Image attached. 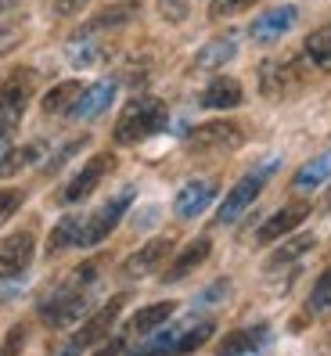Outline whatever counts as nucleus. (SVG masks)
I'll use <instances>...</instances> for the list:
<instances>
[{
  "label": "nucleus",
  "instance_id": "obj_17",
  "mask_svg": "<svg viewBox=\"0 0 331 356\" xmlns=\"http://www.w3.org/2000/svg\"><path fill=\"white\" fill-rule=\"evenodd\" d=\"M40 144H22V148H15L11 134H0V177H11L18 170H26V165H33L40 159Z\"/></svg>",
  "mask_w": 331,
  "mask_h": 356
},
{
  "label": "nucleus",
  "instance_id": "obj_10",
  "mask_svg": "<svg viewBox=\"0 0 331 356\" xmlns=\"http://www.w3.org/2000/svg\"><path fill=\"white\" fill-rule=\"evenodd\" d=\"M271 349V327L266 324H256V327H241V331H231L227 339L220 342V356H263Z\"/></svg>",
  "mask_w": 331,
  "mask_h": 356
},
{
  "label": "nucleus",
  "instance_id": "obj_6",
  "mask_svg": "<svg viewBox=\"0 0 331 356\" xmlns=\"http://www.w3.org/2000/svg\"><path fill=\"white\" fill-rule=\"evenodd\" d=\"M115 165V155L112 152H101V155H94L83 170L69 180V187L61 191V202H69V205H76V202H83V198H90L94 191H97V184L108 177V170Z\"/></svg>",
  "mask_w": 331,
  "mask_h": 356
},
{
  "label": "nucleus",
  "instance_id": "obj_38",
  "mask_svg": "<svg viewBox=\"0 0 331 356\" xmlns=\"http://www.w3.org/2000/svg\"><path fill=\"white\" fill-rule=\"evenodd\" d=\"M115 353H122V342H119V339H112L105 349H101V353H94V356H115Z\"/></svg>",
  "mask_w": 331,
  "mask_h": 356
},
{
  "label": "nucleus",
  "instance_id": "obj_34",
  "mask_svg": "<svg viewBox=\"0 0 331 356\" xmlns=\"http://www.w3.org/2000/svg\"><path fill=\"white\" fill-rule=\"evenodd\" d=\"M22 40H26V29H22V26H0V54L15 51Z\"/></svg>",
  "mask_w": 331,
  "mask_h": 356
},
{
  "label": "nucleus",
  "instance_id": "obj_2",
  "mask_svg": "<svg viewBox=\"0 0 331 356\" xmlns=\"http://www.w3.org/2000/svg\"><path fill=\"white\" fill-rule=\"evenodd\" d=\"M166 104L155 101V97H140V101H130L127 112L119 115L115 122V144H140L144 137H152L166 127Z\"/></svg>",
  "mask_w": 331,
  "mask_h": 356
},
{
  "label": "nucleus",
  "instance_id": "obj_11",
  "mask_svg": "<svg viewBox=\"0 0 331 356\" xmlns=\"http://www.w3.org/2000/svg\"><path fill=\"white\" fill-rule=\"evenodd\" d=\"M296 18H299V11L292 8V4H284V8H271V11H263L252 26H248V36L256 40V44H274V40H281L288 29L296 26Z\"/></svg>",
  "mask_w": 331,
  "mask_h": 356
},
{
  "label": "nucleus",
  "instance_id": "obj_5",
  "mask_svg": "<svg viewBox=\"0 0 331 356\" xmlns=\"http://www.w3.org/2000/svg\"><path fill=\"white\" fill-rule=\"evenodd\" d=\"M134 187H127L122 195H115V198H108L105 205L97 209V213L79 227V245H97V241H105L112 230L119 227V220H122V213L130 209V202H134Z\"/></svg>",
  "mask_w": 331,
  "mask_h": 356
},
{
  "label": "nucleus",
  "instance_id": "obj_16",
  "mask_svg": "<svg viewBox=\"0 0 331 356\" xmlns=\"http://www.w3.org/2000/svg\"><path fill=\"white\" fill-rule=\"evenodd\" d=\"M170 252H173V238H155V241L144 245L140 252H134L122 270H127L130 277H144V274H152V270H155L166 256H170Z\"/></svg>",
  "mask_w": 331,
  "mask_h": 356
},
{
  "label": "nucleus",
  "instance_id": "obj_4",
  "mask_svg": "<svg viewBox=\"0 0 331 356\" xmlns=\"http://www.w3.org/2000/svg\"><path fill=\"white\" fill-rule=\"evenodd\" d=\"M29 97H33V72L15 69L4 79V87H0V134H11L18 122H22Z\"/></svg>",
  "mask_w": 331,
  "mask_h": 356
},
{
  "label": "nucleus",
  "instance_id": "obj_12",
  "mask_svg": "<svg viewBox=\"0 0 331 356\" xmlns=\"http://www.w3.org/2000/svg\"><path fill=\"white\" fill-rule=\"evenodd\" d=\"M115 90H119L115 79H97V83H90V87H83V94H79V101H76L72 115H76V119H97L101 112L112 108Z\"/></svg>",
  "mask_w": 331,
  "mask_h": 356
},
{
  "label": "nucleus",
  "instance_id": "obj_21",
  "mask_svg": "<svg viewBox=\"0 0 331 356\" xmlns=\"http://www.w3.org/2000/svg\"><path fill=\"white\" fill-rule=\"evenodd\" d=\"M177 313V302H155V306H144L137 317L130 321V334H148L155 331L159 324H166Z\"/></svg>",
  "mask_w": 331,
  "mask_h": 356
},
{
  "label": "nucleus",
  "instance_id": "obj_40",
  "mask_svg": "<svg viewBox=\"0 0 331 356\" xmlns=\"http://www.w3.org/2000/svg\"><path fill=\"white\" fill-rule=\"evenodd\" d=\"M122 4H127V0H122Z\"/></svg>",
  "mask_w": 331,
  "mask_h": 356
},
{
  "label": "nucleus",
  "instance_id": "obj_18",
  "mask_svg": "<svg viewBox=\"0 0 331 356\" xmlns=\"http://www.w3.org/2000/svg\"><path fill=\"white\" fill-rule=\"evenodd\" d=\"M209 252H213V241H209V238L191 241V245H188V248H184V252L173 259V266L166 270V277H162V281H166V284H173V281H180V277H188L195 266H202V263H205V256H209Z\"/></svg>",
  "mask_w": 331,
  "mask_h": 356
},
{
  "label": "nucleus",
  "instance_id": "obj_9",
  "mask_svg": "<svg viewBox=\"0 0 331 356\" xmlns=\"http://www.w3.org/2000/svg\"><path fill=\"white\" fill-rule=\"evenodd\" d=\"M241 144V130L234 127V122H205V127L191 130L188 137V148L191 152H231Z\"/></svg>",
  "mask_w": 331,
  "mask_h": 356
},
{
  "label": "nucleus",
  "instance_id": "obj_26",
  "mask_svg": "<svg viewBox=\"0 0 331 356\" xmlns=\"http://www.w3.org/2000/svg\"><path fill=\"white\" fill-rule=\"evenodd\" d=\"M314 245H317V238H314V234H299V238H292L288 245H281L277 252L271 256V263H274V266H281V263H292V259H299L302 252H309Z\"/></svg>",
  "mask_w": 331,
  "mask_h": 356
},
{
  "label": "nucleus",
  "instance_id": "obj_20",
  "mask_svg": "<svg viewBox=\"0 0 331 356\" xmlns=\"http://www.w3.org/2000/svg\"><path fill=\"white\" fill-rule=\"evenodd\" d=\"M83 94V83L76 79H65V83H58V87H51L44 94V101H40V108H44L47 115H61V112H72L76 108V101Z\"/></svg>",
  "mask_w": 331,
  "mask_h": 356
},
{
  "label": "nucleus",
  "instance_id": "obj_33",
  "mask_svg": "<svg viewBox=\"0 0 331 356\" xmlns=\"http://www.w3.org/2000/svg\"><path fill=\"white\" fill-rule=\"evenodd\" d=\"M159 15L166 22H184L188 18V0H159Z\"/></svg>",
  "mask_w": 331,
  "mask_h": 356
},
{
  "label": "nucleus",
  "instance_id": "obj_39",
  "mask_svg": "<svg viewBox=\"0 0 331 356\" xmlns=\"http://www.w3.org/2000/svg\"><path fill=\"white\" fill-rule=\"evenodd\" d=\"M324 209H331V187H328V198H324Z\"/></svg>",
  "mask_w": 331,
  "mask_h": 356
},
{
  "label": "nucleus",
  "instance_id": "obj_14",
  "mask_svg": "<svg viewBox=\"0 0 331 356\" xmlns=\"http://www.w3.org/2000/svg\"><path fill=\"white\" fill-rule=\"evenodd\" d=\"M122 306H127V296H115L112 302H105V306H101V309L94 313V317L87 321V324L79 327L76 342H79L83 349H87V346H94V342H101V339L108 334V327L115 324V317H119V309H122Z\"/></svg>",
  "mask_w": 331,
  "mask_h": 356
},
{
  "label": "nucleus",
  "instance_id": "obj_24",
  "mask_svg": "<svg viewBox=\"0 0 331 356\" xmlns=\"http://www.w3.org/2000/svg\"><path fill=\"white\" fill-rule=\"evenodd\" d=\"M234 36H220V40H213V44H205L202 51H198V65L202 69H216V65H223V61H231L234 58Z\"/></svg>",
  "mask_w": 331,
  "mask_h": 356
},
{
  "label": "nucleus",
  "instance_id": "obj_27",
  "mask_svg": "<svg viewBox=\"0 0 331 356\" xmlns=\"http://www.w3.org/2000/svg\"><path fill=\"white\" fill-rule=\"evenodd\" d=\"M69 61H72V65H79V69L94 65V61H97V44H94V40H87V36H76L72 44H69Z\"/></svg>",
  "mask_w": 331,
  "mask_h": 356
},
{
  "label": "nucleus",
  "instance_id": "obj_37",
  "mask_svg": "<svg viewBox=\"0 0 331 356\" xmlns=\"http://www.w3.org/2000/svg\"><path fill=\"white\" fill-rule=\"evenodd\" d=\"M83 353V346L76 342V339H69V342H61V349H54V356H79Z\"/></svg>",
  "mask_w": 331,
  "mask_h": 356
},
{
  "label": "nucleus",
  "instance_id": "obj_29",
  "mask_svg": "<svg viewBox=\"0 0 331 356\" xmlns=\"http://www.w3.org/2000/svg\"><path fill=\"white\" fill-rule=\"evenodd\" d=\"M328 306H331V266L317 277L314 291H309V309H314V313H321V309H328Z\"/></svg>",
  "mask_w": 331,
  "mask_h": 356
},
{
  "label": "nucleus",
  "instance_id": "obj_7",
  "mask_svg": "<svg viewBox=\"0 0 331 356\" xmlns=\"http://www.w3.org/2000/svg\"><path fill=\"white\" fill-rule=\"evenodd\" d=\"M216 191H220L216 177H198V180H188V184H184L180 191H177L173 213H177L180 220H195V216H202L205 209L213 205Z\"/></svg>",
  "mask_w": 331,
  "mask_h": 356
},
{
  "label": "nucleus",
  "instance_id": "obj_8",
  "mask_svg": "<svg viewBox=\"0 0 331 356\" xmlns=\"http://www.w3.org/2000/svg\"><path fill=\"white\" fill-rule=\"evenodd\" d=\"M33 252H36V241L29 230H15L0 241V281L4 277H18L26 274L29 263H33Z\"/></svg>",
  "mask_w": 331,
  "mask_h": 356
},
{
  "label": "nucleus",
  "instance_id": "obj_35",
  "mask_svg": "<svg viewBox=\"0 0 331 356\" xmlns=\"http://www.w3.org/2000/svg\"><path fill=\"white\" fill-rule=\"evenodd\" d=\"M22 339H26V327H22V324H15V327L8 331V346L0 349V356H15L18 349H22Z\"/></svg>",
  "mask_w": 331,
  "mask_h": 356
},
{
  "label": "nucleus",
  "instance_id": "obj_22",
  "mask_svg": "<svg viewBox=\"0 0 331 356\" xmlns=\"http://www.w3.org/2000/svg\"><path fill=\"white\" fill-rule=\"evenodd\" d=\"M331 177V152L317 155V159H309L302 170L296 173V191H309V187H317Z\"/></svg>",
  "mask_w": 331,
  "mask_h": 356
},
{
  "label": "nucleus",
  "instance_id": "obj_19",
  "mask_svg": "<svg viewBox=\"0 0 331 356\" xmlns=\"http://www.w3.org/2000/svg\"><path fill=\"white\" fill-rule=\"evenodd\" d=\"M241 83L238 79H213L209 87L202 90V108H238L241 104Z\"/></svg>",
  "mask_w": 331,
  "mask_h": 356
},
{
  "label": "nucleus",
  "instance_id": "obj_36",
  "mask_svg": "<svg viewBox=\"0 0 331 356\" xmlns=\"http://www.w3.org/2000/svg\"><path fill=\"white\" fill-rule=\"evenodd\" d=\"M83 8H87V0H58V4H54V15L69 18V15H76V11H83Z\"/></svg>",
  "mask_w": 331,
  "mask_h": 356
},
{
  "label": "nucleus",
  "instance_id": "obj_25",
  "mask_svg": "<svg viewBox=\"0 0 331 356\" xmlns=\"http://www.w3.org/2000/svg\"><path fill=\"white\" fill-rule=\"evenodd\" d=\"M79 227H83V220H76V216H65L58 227H54V234H51V241H47V252L51 256H58L61 248H69V245H79Z\"/></svg>",
  "mask_w": 331,
  "mask_h": 356
},
{
  "label": "nucleus",
  "instance_id": "obj_15",
  "mask_svg": "<svg viewBox=\"0 0 331 356\" xmlns=\"http://www.w3.org/2000/svg\"><path fill=\"white\" fill-rule=\"evenodd\" d=\"M292 83H299L296 65H288V61H263V69H259L263 97H281V94L292 90Z\"/></svg>",
  "mask_w": 331,
  "mask_h": 356
},
{
  "label": "nucleus",
  "instance_id": "obj_13",
  "mask_svg": "<svg viewBox=\"0 0 331 356\" xmlns=\"http://www.w3.org/2000/svg\"><path fill=\"white\" fill-rule=\"evenodd\" d=\"M306 216H309V202H288L284 209H277V213L259 227V241L266 245V241H277L284 234H292Z\"/></svg>",
  "mask_w": 331,
  "mask_h": 356
},
{
  "label": "nucleus",
  "instance_id": "obj_3",
  "mask_svg": "<svg viewBox=\"0 0 331 356\" xmlns=\"http://www.w3.org/2000/svg\"><path fill=\"white\" fill-rule=\"evenodd\" d=\"M274 170H277V162H263V165H256V170H248L234 187H231V195L223 198V205H220V213H216V223L220 227H227V223H234L248 205H252L256 198H259V191H263V184L274 177Z\"/></svg>",
  "mask_w": 331,
  "mask_h": 356
},
{
  "label": "nucleus",
  "instance_id": "obj_32",
  "mask_svg": "<svg viewBox=\"0 0 331 356\" xmlns=\"http://www.w3.org/2000/svg\"><path fill=\"white\" fill-rule=\"evenodd\" d=\"M256 0H213V8H209V15L213 18H231V15H238V11H245V8H252Z\"/></svg>",
  "mask_w": 331,
  "mask_h": 356
},
{
  "label": "nucleus",
  "instance_id": "obj_23",
  "mask_svg": "<svg viewBox=\"0 0 331 356\" xmlns=\"http://www.w3.org/2000/svg\"><path fill=\"white\" fill-rule=\"evenodd\" d=\"M306 58L314 61L317 69L331 72V26H321L306 36Z\"/></svg>",
  "mask_w": 331,
  "mask_h": 356
},
{
  "label": "nucleus",
  "instance_id": "obj_30",
  "mask_svg": "<svg viewBox=\"0 0 331 356\" xmlns=\"http://www.w3.org/2000/svg\"><path fill=\"white\" fill-rule=\"evenodd\" d=\"M22 191H18V187H8V191H0V227H4L18 209H22Z\"/></svg>",
  "mask_w": 331,
  "mask_h": 356
},
{
  "label": "nucleus",
  "instance_id": "obj_31",
  "mask_svg": "<svg viewBox=\"0 0 331 356\" xmlns=\"http://www.w3.org/2000/svg\"><path fill=\"white\" fill-rule=\"evenodd\" d=\"M134 18V8H112V11H101L94 22H90V29H108V26H122V22H130Z\"/></svg>",
  "mask_w": 331,
  "mask_h": 356
},
{
  "label": "nucleus",
  "instance_id": "obj_1",
  "mask_svg": "<svg viewBox=\"0 0 331 356\" xmlns=\"http://www.w3.org/2000/svg\"><path fill=\"white\" fill-rule=\"evenodd\" d=\"M90 281H94V266H79L76 274L61 284L54 296L40 306V321L47 327H65L79 317H87L90 309Z\"/></svg>",
  "mask_w": 331,
  "mask_h": 356
},
{
  "label": "nucleus",
  "instance_id": "obj_28",
  "mask_svg": "<svg viewBox=\"0 0 331 356\" xmlns=\"http://www.w3.org/2000/svg\"><path fill=\"white\" fill-rule=\"evenodd\" d=\"M209 339H213V321H202V324H195L191 331H180L177 353H191V349H198L202 342H209Z\"/></svg>",
  "mask_w": 331,
  "mask_h": 356
}]
</instances>
